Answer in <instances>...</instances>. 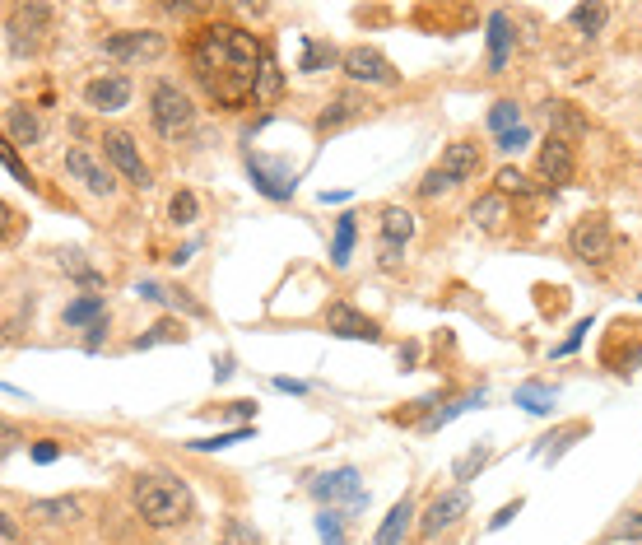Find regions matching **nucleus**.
I'll list each match as a JSON object with an SVG mask.
<instances>
[{
	"label": "nucleus",
	"mask_w": 642,
	"mask_h": 545,
	"mask_svg": "<svg viewBox=\"0 0 642 545\" xmlns=\"http://www.w3.org/2000/svg\"><path fill=\"white\" fill-rule=\"evenodd\" d=\"M266 66L261 42L238 24H205L191 42V70L219 108H238L256 98V75Z\"/></svg>",
	"instance_id": "nucleus-1"
},
{
	"label": "nucleus",
	"mask_w": 642,
	"mask_h": 545,
	"mask_svg": "<svg viewBox=\"0 0 642 545\" xmlns=\"http://www.w3.org/2000/svg\"><path fill=\"white\" fill-rule=\"evenodd\" d=\"M131 504L149 527H177V522H187V513H191V494H187V485L173 476H140L131 490Z\"/></svg>",
	"instance_id": "nucleus-2"
},
{
	"label": "nucleus",
	"mask_w": 642,
	"mask_h": 545,
	"mask_svg": "<svg viewBox=\"0 0 642 545\" xmlns=\"http://www.w3.org/2000/svg\"><path fill=\"white\" fill-rule=\"evenodd\" d=\"M149 117H154V131L163 140H187L191 126H196V108L182 94V84H173V80L149 84Z\"/></svg>",
	"instance_id": "nucleus-3"
},
{
	"label": "nucleus",
	"mask_w": 642,
	"mask_h": 545,
	"mask_svg": "<svg viewBox=\"0 0 642 545\" xmlns=\"http://www.w3.org/2000/svg\"><path fill=\"white\" fill-rule=\"evenodd\" d=\"M568 243H573V257L587 261V266H605L615 257V233H610L605 215H582L573 224V233H568Z\"/></svg>",
	"instance_id": "nucleus-4"
},
{
	"label": "nucleus",
	"mask_w": 642,
	"mask_h": 545,
	"mask_svg": "<svg viewBox=\"0 0 642 545\" xmlns=\"http://www.w3.org/2000/svg\"><path fill=\"white\" fill-rule=\"evenodd\" d=\"M340 70H345L354 84H382V89H396V84H401L396 66H391L377 47H349V52L340 56Z\"/></svg>",
	"instance_id": "nucleus-5"
},
{
	"label": "nucleus",
	"mask_w": 642,
	"mask_h": 545,
	"mask_svg": "<svg viewBox=\"0 0 642 545\" xmlns=\"http://www.w3.org/2000/svg\"><path fill=\"white\" fill-rule=\"evenodd\" d=\"M163 33H154V28H126V33H112V38L103 42V52L112 56V61H126V66H135V61H154V56H163Z\"/></svg>",
	"instance_id": "nucleus-6"
},
{
	"label": "nucleus",
	"mask_w": 642,
	"mask_h": 545,
	"mask_svg": "<svg viewBox=\"0 0 642 545\" xmlns=\"http://www.w3.org/2000/svg\"><path fill=\"white\" fill-rule=\"evenodd\" d=\"M103 145H107V164L117 168L121 178L131 182V187H149V168H145V159H140V150H135V140L126 136V131H107Z\"/></svg>",
	"instance_id": "nucleus-7"
},
{
	"label": "nucleus",
	"mask_w": 642,
	"mask_h": 545,
	"mask_svg": "<svg viewBox=\"0 0 642 545\" xmlns=\"http://www.w3.org/2000/svg\"><path fill=\"white\" fill-rule=\"evenodd\" d=\"M466 508H470V494L456 485V490H447V494H438L433 504H428V513H424V522H419V536L424 541H433V536H442L447 527H452L456 518H466Z\"/></svg>",
	"instance_id": "nucleus-8"
},
{
	"label": "nucleus",
	"mask_w": 642,
	"mask_h": 545,
	"mask_svg": "<svg viewBox=\"0 0 642 545\" xmlns=\"http://www.w3.org/2000/svg\"><path fill=\"white\" fill-rule=\"evenodd\" d=\"M312 494L321 504H363V485L354 466H340V471H326V476L312 480Z\"/></svg>",
	"instance_id": "nucleus-9"
},
{
	"label": "nucleus",
	"mask_w": 642,
	"mask_h": 545,
	"mask_svg": "<svg viewBox=\"0 0 642 545\" xmlns=\"http://www.w3.org/2000/svg\"><path fill=\"white\" fill-rule=\"evenodd\" d=\"M326 327H331L335 336H345V341H377V336H382L373 317H363L359 308H354V303H345V299L326 308Z\"/></svg>",
	"instance_id": "nucleus-10"
},
{
	"label": "nucleus",
	"mask_w": 642,
	"mask_h": 545,
	"mask_svg": "<svg viewBox=\"0 0 642 545\" xmlns=\"http://www.w3.org/2000/svg\"><path fill=\"white\" fill-rule=\"evenodd\" d=\"M84 103L94 112H121L131 103V80L126 75H98L84 84Z\"/></svg>",
	"instance_id": "nucleus-11"
},
{
	"label": "nucleus",
	"mask_w": 642,
	"mask_h": 545,
	"mask_svg": "<svg viewBox=\"0 0 642 545\" xmlns=\"http://www.w3.org/2000/svg\"><path fill=\"white\" fill-rule=\"evenodd\" d=\"M438 173L447 182H470L475 173H480V145H470V140H452L447 150H442V159H438Z\"/></svg>",
	"instance_id": "nucleus-12"
},
{
	"label": "nucleus",
	"mask_w": 642,
	"mask_h": 545,
	"mask_svg": "<svg viewBox=\"0 0 642 545\" xmlns=\"http://www.w3.org/2000/svg\"><path fill=\"white\" fill-rule=\"evenodd\" d=\"M359 117H368V98L354 94V89H345V94H335L331 103H326V112L317 117V131L321 136H331V131H340V126L359 122Z\"/></svg>",
	"instance_id": "nucleus-13"
},
{
	"label": "nucleus",
	"mask_w": 642,
	"mask_h": 545,
	"mask_svg": "<svg viewBox=\"0 0 642 545\" xmlns=\"http://www.w3.org/2000/svg\"><path fill=\"white\" fill-rule=\"evenodd\" d=\"M66 168H70V178L84 182V187L94 191V196H107V191L117 187V182H112V173H107V168L98 164V159H94L89 150H80V145H75V150L66 154Z\"/></svg>",
	"instance_id": "nucleus-14"
},
{
	"label": "nucleus",
	"mask_w": 642,
	"mask_h": 545,
	"mask_svg": "<svg viewBox=\"0 0 642 545\" xmlns=\"http://www.w3.org/2000/svg\"><path fill=\"white\" fill-rule=\"evenodd\" d=\"M415 238V215L405 210V205H387L382 210V243H387V261H396L405 243Z\"/></svg>",
	"instance_id": "nucleus-15"
},
{
	"label": "nucleus",
	"mask_w": 642,
	"mask_h": 545,
	"mask_svg": "<svg viewBox=\"0 0 642 545\" xmlns=\"http://www.w3.org/2000/svg\"><path fill=\"white\" fill-rule=\"evenodd\" d=\"M247 168H252V182H256V191H261V196H270V201H289V196H294V187L298 182L289 178V173H284V168H270L266 159H247Z\"/></svg>",
	"instance_id": "nucleus-16"
},
{
	"label": "nucleus",
	"mask_w": 642,
	"mask_h": 545,
	"mask_svg": "<svg viewBox=\"0 0 642 545\" xmlns=\"http://www.w3.org/2000/svg\"><path fill=\"white\" fill-rule=\"evenodd\" d=\"M512 19L508 10H494L489 14V70H503L508 66V56H512Z\"/></svg>",
	"instance_id": "nucleus-17"
},
{
	"label": "nucleus",
	"mask_w": 642,
	"mask_h": 545,
	"mask_svg": "<svg viewBox=\"0 0 642 545\" xmlns=\"http://www.w3.org/2000/svg\"><path fill=\"white\" fill-rule=\"evenodd\" d=\"M540 178H549V182L573 178V145L568 140H549L545 150H540Z\"/></svg>",
	"instance_id": "nucleus-18"
},
{
	"label": "nucleus",
	"mask_w": 642,
	"mask_h": 545,
	"mask_svg": "<svg viewBox=\"0 0 642 545\" xmlns=\"http://www.w3.org/2000/svg\"><path fill=\"white\" fill-rule=\"evenodd\" d=\"M410 518H415V504H410V494H405V499H396V504H391L387 522H382V527H377V536H373V545H401L405 532H410Z\"/></svg>",
	"instance_id": "nucleus-19"
},
{
	"label": "nucleus",
	"mask_w": 642,
	"mask_h": 545,
	"mask_svg": "<svg viewBox=\"0 0 642 545\" xmlns=\"http://www.w3.org/2000/svg\"><path fill=\"white\" fill-rule=\"evenodd\" d=\"M549 131H554V140H577L587 136V117L573 103H549Z\"/></svg>",
	"instance_id": "nucleus-20"
},
{
	"label": "nucleus",
	"mask_w": 642,
	"mask_h": 545,
	"mask_svg": "<svg viewBox=\"0 0 642 545\" xmlns=\"http://www.w3.org/2000/svg\"><path fill=\"white\" fill-rule=\"evenodd\" d=\"M5 136H10V145H33V140L42 136L33 108H10L5 112Z\"/></svg>",
	"instance_id": "nucleus-21"
},
{
	"label": "nucleus",
	"mask_w": 642,
	"mask_h": 545,
	"mask_svg": "<svg viewBox=\"0 0 642 545\" xmlns=\"http://www.w3.org/2000/svg\"><path fill=\"white\" fill-rule=\"evenodd\" d=\"M103 317H107V303L98 294H84V299H75L66 308V327H98Z\"/></svg>",
	"instance_id": "nucleus-22"
},
{
	"label": "nucleus",
	"mask_w": 642,
	"mask_h": 545,
	"mask_svg": "<svg viewBox=\"0 0 642 545\" xmlns=\"http://www.w3.org/2000/svg\"><path fill=\"white\" fill-rule=\"evenodd\" d=\"M28 518L70 522V518H80V499H33V504H28Z\"/></svg>",
	"instance_id": "nucleus-23"
},
{
	"label": "nucleus",
	"mask_w": 642,
	"mask_h": 545,
	"mask_svg": "<svg viewBox=\"0 0 642 545\" xmlns=\"http://www.w3.org/2000/svg\"><path fill=\"white\" fill-rule=\"evenodd\" d=\"M517 406L531 410V415H549L554 410V387L549 382H522L517 387Z\"/></svg>",
	"instance_id": "nucleus-24"
},
{
	"label": "nucleus",
	"mask_w": 642,
	"mask_h": 545,
	"mask_svg": "<svg viewBox=\"0 0 642 545\" xmlns=\"http://www.w3.org/2000/svg\"><path fill=\"white\" fill-rule=\"evenodd\" d=\"M489 131H494L498 140L512 136V131H522V108H517V103H508V98H503V103H494V108H489Z\"/></svg>",
	"instance_id": "nucleus-25"
},
{
	"label": "nucleus",
	"mask_w": 642,
	"mask_h": 545,
	"mask_svg": "<svg viewBox=\"0 0 642 545\" xmlns=\"http://www.w3.org/2000/svg\"><path fill=\"white\" fill-rule=\"evenodd\" d=\"M470 215H475V224H484V229H498V224H503V215H508V201H503V191H489V196H480Z\"/></svg>",
	"instance_id": "nucleus-26"
},
{
	"label": "nucleus",
	"mask_w": 642,
	"mask_h": 545,
	"mask_svg": "<svg viewBox=\"0 0 642 545\" xmlns=\"http://www.w3.org/2000/svg\"><path fill=\"white\" fill-rule=\"evenodd\" d=\"M219 545H261V536L247 518H224L219 522Z\"/></svg>",
	"instance_id": "nucleus-27"
},
{
	"label": "nucleus",
	"mask_w": 642,
	"mask_h": 545,
	"mask_svg": "<svg viewBox=\"0 0 642 545\" xmlns=\"http://www.w3.org/2000/svg\"><path fill=\"white\" fill-rule=\"evenodd\" d=\"M331 61H335V47H331V42L308 38V42H303V66H298V70H303V75H317V70H326Z\"/></svg>",
	"instance_id": "nucleus-28"
},
{
	"label": "nucleus",
	"mask_w": 642,
	"mask_h": 545,
	"mask_svg": "<svg viewBox=\"0 0 642 545\" xmlns=\"http://www.w3.org/2000/svg\"><path fill=\"white\" fill-rule=\"evenodd\" d=\"M349 252H354V215H340V219H335L331 261H335V266H349Z\"/></svg>",
	"instance_id": "nucleus-29"
},
{
	"label": "nucleus",
	"mask_w": 642,
	"mask_h": 545,
	"mask_svg": "<svg viewBox=\"0 0 642 545\" xmlns=\"http://www.w3.org/2000/svg\"><path fill=\"white\" fill-rule=\"evenodd\" d=\"M317 532H321V545H345V518H340L335 508H321Z\"/></svg>",
	"instance_id": "nucleus-30"
},
{
	"label": "nucleus",
	"mask_w": 642,
	"mask_h": 545,
	"mask_svg": "<svg viewBox=\"0 0 642 545\" xmlns=\"http://www.w3.org/2000/svg\"><path fill=\"white\" fill-rule=\"evenodd\" d=\"M489 457H494V452L484 448V443H475V448H470L466 457H461V462L452 466V476H456V480H470L475 471H484V466H489Z\"/></svg>",
	"instance_id": "nucleus-31"
},
{
	"label": "nucleus",
	"mask_w": 642,
	"mask_h": 545,
	"mask_svg": "<svg viewBox=\"0 0 642 545\" xmlns=\"http://www.w3.org/2000/svg\"><path fill=\"white\" fill-rule=\"evenodd\" d=\"M280 66L275 61H266L261 66V75H256V103H270V98H280Z\"/></svg>",
	"instance_id": "nucleus-32"
},
{
	"label": "nucleus",
	"mask_w": 642,
	"mask_h": 545,
	"mask_svg": "<svg viewBox=\"0 0 642 545\" xmlns=\"http://www.w3.org/2000/svg\"><path fill=\"white\" fill-rule=\"evenodd\" d=\"M196 210H201L196 191H177L173 201H168V219H173V224H191V219H196Z\"/></svg>",
	"instance_id": "nucleus-33"
},
{
	"label": "nucleus",
	"mask_w": 642,
	"mask_h": 545,
	"mask_svg": "<svg viewBox=\"0 0 642 545\" xmlns=\"http://www.w3.org/2000/svg\"><path fill=\"white\" fill-rule=\"evenodd\" d=\"M159 341H182V327H177L173 317L154 322V327H149V336H140V341H135V350H149V345H159Z\"/></svg>",
	"instance_id": "nucleus-34"
},
{
	"label": "nucleus",
	"mask_w": 642,
	"mask_h": 545,
	"mask_svg": "<svg viewBox=\"0 0 642 545\" xmlns=\"http://www.w3.org/2000/svg\"><path fill=\"white\" fill-rule=\"evenodd\" d=\"M605 5H573V24L582 28V33H601V24H605Z\"/></svg>",
	"instance_id": "nucleus-35"
},
{
	"label": "nucleus",
	"mask_w": 642,
	"mask_h": 545,
	"mask_svg": "<svg viewBox=\"0 0 642 545\" xmlns=\"http://www.w3.org/2000/svg\"><path fill=\"white\" fill-rule=\"evenodd\" d=\"M242 438H252V429L242 424V429H228V434H219V438H196L191 448L196 452H219V448H233V443H242Z\"/></svg>",
	"instance_id": "nucleus-36"
},
{
	"label": "nucleus",
	"mask_w": 642,
	"mask_h": 545,
	"mask_svg": "<svg viewBox=\"0 0 642 545\" xmlns=\"http://www.w3.org/2000/svg\"><path fill=\"white\" fill-rule=\"evenodd\" d=\"M0 164H5V173H10L14 182H24V187H33V173H24V164H19V154H14V145H0Z\"/></svg>",
	"instance_id": "nucleus-37"
},
{
	"label": "nucleus",
	"mask_w": 642,
	"mask_h": 545,
	"mask_svg": "<svg viewBox=\"0 0 642 545\" xmlns=\"http://www.w3.org/2000/svg\"><path fill=\"white\" fill-rule=\"evenodd\" d=\"M498 191H503V196H508V191H517V196H522V191H531V182H526L517 168H498Z\"/></svg>",
	"instance_id": "nucleus-38"
},
{
	"label": "nucleus",
	"mask_w": 642,
	"mask_h": 545,
	"mask_svg": "<svg viewBox=\"0 0 642 545\" xmlns=\"http://www.w3.org/2000/svg\"><path fill=\"white\" fill-rule=\"evenodd\" d=\"M610 536H615V541H642V513H629Z\"/></svg>",
	"instance_id": "nucleus-39"
},
{
	"label": "nucleus",
	"mask_w": 642,
	"mask_h": 545,
	"mask_svg": "<svg viewBox=\"0 0 642 545\" xmlns=\"http://www.w3.org/2000/svg\"><path fill=\"white\" fill-rule=\"evenodd\" d=\"M28 452H33V462L47 466V462H56V457H61V443H56V438H42V443H33Z\"/></svg>",
	"instance_id": "nucleus-40"
},
{
	"label": "nucleus",
	"mask_w": 642,
	"mask_h": 545,
	"mask_svg": "<svg viewBox=\"0 0 642 545\" xmlns=\"http://www.w3.org/2000/svg\"><path fill=\"white\" fill-rule=\"evenodd\" d=\"M587 331H591V322H577V327H573V336H568V341H563L559 350H554V355H573L577 345H582V336H587Z\"/></svg>",
	"instance_id": "nucleus-41"
},
{
	"label": "nucleus",
	"mask_w": 642,
	"mask_h": 545,
	"mask_svg": "<svg viewBox=\"0 0 642 545\" xmlns=\"http://www.w3.org/2000/svg\"><path fill=\"white\" fill-rule=\"evenodd\" d=\"M442 187H452V182L442 178L438 168H433V173H428V178H424V182H419V191H424V196H438V191H442Z\"/></svg>",
	"instance_id": "nucleus-42"
},
{
	"label": "nucleus",
	"mask_w": 642,
	"mask_h": 545,
	"mask_svg": "<svg viewBox=\"0 0 642 545\" xmlns=\"http://www.w3.org/2000/svg\"><path fill=\"white\" fill-rule=\"evenodd\" d=\"M526 140H531V131H526V126H522V131H512V136H503V140H498V150H522Z\"/></svg>",
	"instance_id": "nucleus-43"
},
{
	"label": "nucleus",
	"mask_w": 642,
	"mask_h": 545,
	"mask_svg": "<svg viewBox=\"0 0 642 545\" xmlns=\"http://www.w3.org/2000/svg\"><path fill=\"white\" fill-rule=\"evenodd\" d=\"M517 513H522V499H517V504H508V508H498V518L489 522V527H508V522L517 518Z\"/></svg>",
	"instance_id": "nucleus-44"
},
{
	"label": "nucleus",
	"mask_w": 642,
	"mask_h": 545,
	"mask_svg": "<svg viewBox=\"0 0 642 545\" xmlns=\"http://www.w3.org/2000/svg\"><path fill=\"white\" fill-rule=\"evenodd\" d=\"M275 387H280V392H294V396L308 392V382H294V378H275Z\"/></svg>",
	"instance_id": "nucleus-45"
},
{
	"label": "nucleus",
	"mask_w": 642,
	"mask_h": 545,
	"mask_svg": "<svg viewBox=\"0 0 642 545\" xmlns=\"http://www.w3.org/2000/svg\"><path fill=\"white\" fill-rule=\"evenodd\" d=\"M103 336H107V317L98 322V327H89V350H98V345H103Z\"/></svg>",
	"instance_id": "nucleus-46"
}]
</instances>
